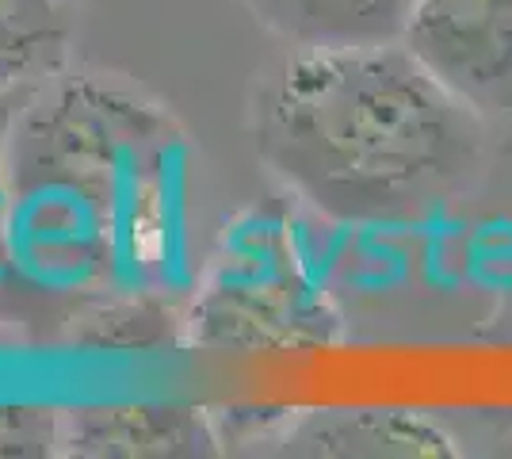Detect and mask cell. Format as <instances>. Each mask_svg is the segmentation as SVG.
<instances>
[{
  "mask_svg": "<svg viewBox=\"0 0 512 459\" xmlns=\"http://www.w3.org/2000/svg\"><path fill=\"white\" fill-rule=\"evenodd\" d=\"M8 253L20 326L165 314L188 261V142L169 104L65 69L8 134Z\"/></svg>",
  "mask_w": 512,
  "mask_h": 459,
  "instance_id": "obj_1",
  "label": "cell"
},
{
  "mask_svg": "<svg viewBox=\"0 0 512 459\" xmlns=\"http://www.w3.org/2000/svg\"><path fill=\"white\" fill-rule=\"evenodd\" d=\"M256 161L321 222L394 230L478 188L486 115L398 43L287 50L249 96Z\"/></svg>",
  "mask_w": 512,
  "mask_h": 459,
  "instance_id": "obj_2",
  "label": "cell"
},
{
  "mask_svg": "<svg viewBox=\"0 0 512 459\" xmlns=\"http://www.w3.org/2000/svg\"><path fill=\"white\" fill-rule=\"evenodd\" d=\"M402 43L482 115H512V0H413Z\"/></svg>",
  "mask_w": 512,
  "mask_h": 459,
  "instance_id": "obj_3",
  "label": "cell"
},
{
  "mask_svg": "<svg viewBox=\"0 0 512 459\" xmlns=\"http://www.w3.org/2000/svg\"><path fill=\"white\" fill-rule=\"evenodd\" d=\"M81 27L85 0H0V100L73 69Z\"/></svg>",
  "mask_w": 512,
  "mask_h": 459,
  "instance_id": "obj_4",
  "label": "cell"
},
{
  "mask_svg": "<svg viewBox=\"0 0 512 459\" xmlns=\"http://www.w3.org/2000/svg\"><path fill=\"white\" fill-rule=\"evenodd\" d=\"M245 8L287 50L398 43L413 16V0H245Z\"/></svg>",
  "mask_w": 512,
  "mask_h": 459,
  "instance_id": "obj_5",
  "label": "cell"
},
{
  "mask_svg": "<svg viewBox=\"0 0 512 459\" xmlns=\"http://www.w3.org/2000/svg\"><path fill=\"white\" fill-rule=\"evenodd\" d=\"M299 456H451V440L421 417L390 410L314 414L287 437Z\"/></svg>",
  "mask_w": 512,
  "mask_h": 459,
  "instance_id": "obj_6",
  "label": "cell"
},
{
  "mask_svg": "<svg viewBox=\"0 0 512 459\" xmlns=\"http://www.w3.org/2000/svg\"><path fill=\"white\" fill-rule=\"evenodd\" d=\"M203 433L180 410H81L62 414L69 456H176L199 452Z\"/></svg>",
  "mask_w": 512,
  "mask_h": 459,
  "instance_id": "obj_7",
  "label": "cell"
},
{
  "mask_svg": "<svg viewBox=\"0 0 512 459\" xmlns=\"http://www.w3.org/2000/svg\"><path fill=\"white\" fill-rule=\"evenodd\" d=\"M62 452V414L4 406L0 410V456H54Z\"/></svg>",
  "mask_w": 512,
  "mask_h": 459,
  "instance_id": "obj_8",
  "label": "cell"
},
{
  "mask_svg": "<svg viewBox=\"0 0 512 459\" xmlns=\"http://www.w3.org/2000/svg\"><path fill=\"white\" fill-rule=\"evenodd\" d=\"M31 96V92H27ZM27 96L0 100V326H20V306H16V280H12V253H8V134L12 119Z\"/></svg>",
  "mask_w": 512,
  "mask_h": 459,
  "instance_id": "obj_9",
  "label": "cell"
}]
</instances>
